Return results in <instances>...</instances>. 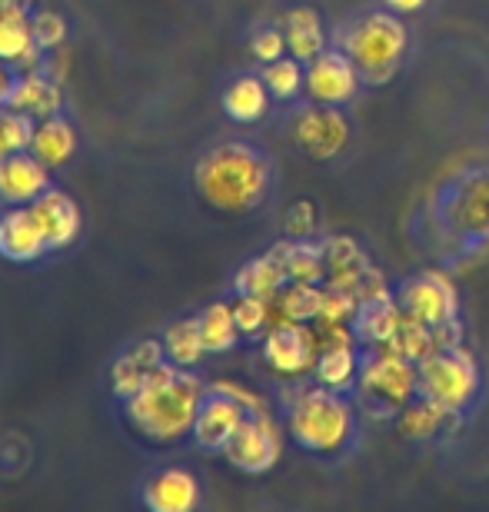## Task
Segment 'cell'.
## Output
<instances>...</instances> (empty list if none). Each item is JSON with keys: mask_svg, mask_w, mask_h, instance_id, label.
<instances>
[{"mask_svg": "<svg viewBox=\"0 0 489 512\" xmlns=\"http://www.w3.org/2000/svg\"><path fill=\"white\" fill-rule=\"evenodd\" d=\"M273 167L250 143H220L193 167V190L217 213H253L270 197Z\"/></svg>", "mask_w": 489, "mask_h": 512, "instance_id": "cell-1", "label": "cell"}, {"mask_svg": "<svg viewBox=\"0 0 489 512\" xmlns=\"http://www.w3.org/2000/svg\"><path fill=\"white\" fill-rule=\"evenodd\" d=\"M207 396L203 383L177 363H160L147 373L144 386L124 399L127 419L144 439L154 443H177L180 436L193 433V419Z\"/></svg>", "mask_w": 489, "mask_h": 512, "instance_id": "cell-2", "label": "cell"}, {"mask_svg": "<svg viewBox=\"0 0 489 512\" xmlns=\"http://www.w3.org/2000/svg\"><path fill=\"white\" fill-rule=\"evenodd\" d=\"M353 433V409L336 396V389L310 386L290 406V436L310 453H336Z\"/></svg>", "mask_w": 489, "mask_h": 512, "instance_id": "cell-3", "label": "cell"}, {"mask_svg": "<svg viewBox=\"0 0 489 512\" xmlns=\"http://www.w3.org/2000/svg\"><path fill=\"white\" fill-rule=\"evenodd\" d=\"M406 50V27L396 14L386 10H373V14L360 17L346 34V54L353 57V64L360 67V77L370 84H386L400 57Z\"/></svg>", "mask_w": 489, "mask_h": 512, "instance_id": "cell-4", "label": "cell"}, {"mask_svg": "<svg viewBox=\"0 0 489 512\" xmlns=\"http://www.w3.org/2000/svg\"><path fill=\"white\" fill-rule=\"evenodd\" d=\"M416 380H420L423 396L460 413L480 393V366L470 350L450 346V350H433L426 360L416 363Z\"/></svg>", "mask_w": 489, "mask_h": 512, "instance_id": "cell-5", "label": "cell"}, {"mask_svg": "<svg viewBox=\"0 0 489 512\" xmlns=\"http://www.w3.org/2000/svg\"><path fill=\"white\" fill-rule=\"evenodd\" d=\"M416 389H420L416 363L393 350H383V346L360 370V399L373 413H400Z\"/></svg>", "mask_w": 489, "mask_h": 512, "instance_id": "cell-6", "label": "cell"}, {"mask_svg": "<svg viewBox=\"0 0 489 512\" xmlns=\"http://www.w3.org/2000/svg\"><path fill=\"white\" fill-rule=\"evenodd\" d=\"M280 453H283V436L280 426L270 419V413H247L233 439L223 446V456L230 459V466H237L240 473L250 476L270 473L280 463Z\"/></svg>", "mask_w": 489, "mask_h": 512, "instance_id": "cell-7", "label": "cell"}, {"mask_svg": "<svg viewBox=\"0 0 489 512\" xmlns=\"http://www.w3.org/2000/svg\"><path fill=\"white\" fill-rule=\"evenodd\" d=\"M396 303L403 306L406 316L420 320L426 326H440L453 316H460V300H456V286L446 273H420L406 280L396 290Z\"/></svg>", "mask_w": 489, "mask_h": 512, "instance_id": "cell-8", "label": "cell"}, {"mask_svg": "<svg viewBox=\"0 0 489 512\" xmlns=\"http://www.w3.org/2000/svg\"><path fill=\"white\" fill-rule=\"evenodd\" d=\"M346 140H350V124L336 107L330 104H313L303 107L293 117V143L307 153L310 160H333L336 153H343Z\"/></svg>", "mask_w": 489, "mask_h": 512, "instance_id": "cell-9", "label": "cell"}, {"mask_svg": "<svg viewBox=\"0 0 489 512\" xmlns=\"http://www.w3.org/2000/svg\"><path fill=\"white\" fill-rule=\"evenodd\" d=\"M360 67L353 64V57L346 50H323L320 57H313L307 64V80L303 90L310 94L313 104H350L360 90Z\"/></svg>", "mask_w": 489, "mask_h": 512, "instance_id": "cell-10", "label": "cell"}, {"mask_svg": "<svg viewBox=\"0 0 489 512\" xmlns=\"http://www.w3.org/2000/svg\"><path fill=\"white\" fill-rule=\"evenodd\" d=\"M320 346L310 323H273L263 340V360L280 376H303L317 366Z\"/></svg>", "mask_w": 489, "mask_h": 512, "instance_id": "cell-11", "label": "cell"}, {"mask_svg": "<svg viewBox=\"0 0 489 512\" xmlns=\"http://www.w3.org/2000/svg\"><path fill=\"white\" fill-rule=\"evenodd\" d=\"M243 419H247V406L230 393H223V389L210 386L197 409V419H193V439L203 449H223L240 429Z\"/></svg>", "mask_w": 489, "mask_h": 512, "instance_id": "cell-12", "label": "cell"}, {"mask_svg": "<svg viewBox=\"0 0 489 512\" xmlns=\"http://www.w3.org/2000/svg\"><path fill=\"white\" fill-rule=\"evenodd\" d=\"M50 190L47 163L34 157L30 150L10 153L0 160V200L10 207H30L37 197Z\"/></svg>", "mask_w": 489, "mask_h": 512, "instance_id": "cell-13", "label": "cell"}, {"mask_svg": "<svg viewBox=\"0 0 489 512\" xmlns=\"http://www.w3.org/2000/svg\"><path fill=\"white\" fill-rule=\"evenodd\" d=\"M323 256H326V286L350 293L353 300H356V293H360L366 273L373 270V263L366 260V253L360 250V243H356L353 237H343V233H336V237L323 240ZM356 303H360V300H356Z\"/></svg>", "mask_w": 489, "mask_h": 512, "instance_id": "cell-14", "label": "cell"}, {"mask_svg": "<svg viewBox=\"0 0 489 512\" xmlns=\"http://www.w3.org/2000/svg\"><path fill=\"white\" fill-rule=\"evenodd\" d=\"M50 247L30 207H14L0 217V256L10 263H34Z\"/></svg>", "mask_w": 489, "mask_h": 512, "instance_id": "cell-15", "label": "cell"}, {"mask_svg": "<svg viewBox=\"0 0 489 512\" xmlns=\"http://www.w3.org/2000/svg\"><path fill=\"white\" fill-rule=\"evenodd\" d=\"M30 210H34L40 230H44L50 250H64L80 237V207L67 193L50 187L44 197H37L30 203Z\"/></svg>", "mask_w": 489, "mask_h": 512, "instance_id": "cell-16", "label": "cell"}, {"mask_svg": "<svg viewBox=\"0 0 489 512\" xmlns=\"http://www.w3.org/2000/svg\"><path fill=\"white\" fill-rule=\"evenodd\" d=\"M144 506L154 512H193L200 506V483L187 469H160L144 483Z\"/></svg>", "mask_w": 489, "mask_h": 512, "instance_id": "cell-17", "label": "cell"}, {"mask_svg": "<svg viewBox=\"0 0 489 512\" xmlns=\"http://www.w3.org/2000/svg\"><path fill=\"white\" fill-rule=\"evenodd\" d=\"M160 363H167L163 340H140L134 350L117 356L114 366H110V386H114V396L130 399L140 386H144L147 373L157 370Z\"/></svg>", "mask_w": 489, "mask_h": 512, "instance_id": "cell-18", "label": "cell"}, {"mask_svg": "<svg viewBox=\"0 0 489 512\" xmlns=\"http://www.w3.org/2000/svg\"><path fill=\"white\" fill-rule=\"evenodd\" d=\"M403 323V306L396 303V296H383V300H370V303H360V310L353 316V333H356V343H366V346H386L396 336Z\"/></svg>", "mask_w": 489, "mask_h": 512, "instance_id": "cell-19", "label": "cell"}, {"mask_svg": "<svg viewBox=\"0 0 489 512\" xmlns=\"http://www.w3.org/2000/svg\"><path fill=\"white\" fill-rule=\"evenodd\" d=\"M60 87L54 80H47L44 74H24L17 77L14 84V94H10L7 107L10 110H20V114L34 117V120H47V117H57L60 114Z\"/></svg>", "mask_w": 489, "mask_h": 512, "instance_id": "cell-20", "label": "cell"}, {"mask_svg": "<svg viewBox=\"0 0 489 512\" xmlns=\"http://www.w3.org/2000/svg\"><path fill=\"white\" fill-rule=\"evenodd\" d=\"M270 90L263 84V77H237L223 90V114L233 124H257L267 117L270 110Z\"/></svg>", "mask_w": 489, "mask_h": 512, "instance_id": "cell-21", "label": "cell"}, {"mask_svg": "<svg viewBox=\"0 0 489 512\" xmlns=\"http://www.w3.org/2000/svg\"><path fill=\"white\" fill-rule=\"evenodd\" d=\"M273 256L283 263L290 283H313L320 286L326 283V256H323V243H310V240H287L273 247Z\"/></svg>", "mask_w": 489, "mask_h": 512, "instance_id": "cell-22", "label": "cell"}, {"mask_svg": "<svg viewBox=\"0 0 489 512\" xmlns=\"http://www.w3.org/2000/svg\"><path fill=\"white\" fill-rule=\"evenodd\" d=\"M283 34H287L290 57H297L300 64H310L313 57H320L326 50L320 14L313 7H293L287 14V30Z\"/></svg>", "mask_w": 489, "mask_h": 512, "instance_id": "cell-23", "label": "cell"}, {"mask_svg": "<svg viewBox=\"0 0 489 512\" xmlns=\"http://www.w3.org/2000/svg\"><path fill=\"white\" fill-rule=\"evenodd\" d=\"M460 413H453V409H446L443 403H436V399L423 396V399H410L400 413H396V426H400V433L406 439H430L436 436L440 429H446L453 423V419Z\"/></svg>", "mask_w": 489, "mask_h": 512, "instance_id": "cell-24", "label": "cell"}, {"mask_svg": "<svg viewBox=\"0 0 489 512\" xmlns=\"http://www.w3.org/2000/svg\"><path fill=\"white\" fill-rule=\"evenodd\" d=\"M74 150H77V130L70 127L64 117L37 120L34 143H30L34 157L44 160L47 167H64V163L74 157Z\"/></svg>", "mask_w": 489, "mask_h": 512, "instance_id": "cell-25", "label": "cell"}, {"mask_svg": "<svg viewBox=\"0 0 489 512\" xmlns=\"http://www.w3.org/2000/svg\"><path fill=\"white\" fill-rule=\"evenodd\" d=\"M287 270H283V263L273 256V250L267 256H257V260L243 263L237 280H233V286H237V293L243 296H260V300H273L283 286H287Z\"/></svg>", "mask_w": 489, "mask_h": 512, "instance_id": "cell-26", "label": "cell"}, {"mask_svg": "<svg viewBox=\"0 0 489 512\" xmlns=\"http://www.w3.org/2000/svg\"><path fill=\"white\" fill-rule=\"evenodd\" d=\"M37 40H34V27H30L27 14H17V10H0V60L4 64H24L30 67L37 57Z\"/></svg>", "mask_w": 489, "mask_h": 512, "instance_id": "cell-27", "label": "cell"}, {"mask_svg": "<svg viewBox=\"0 0 489 512\" xmlns=\"http://www.w3.org/2000/svg\"><path fill=\"white\" fill-rule=\"evenodd\" d=\"M270 306H277V323H317L323 310V286L287 283Z\"/></svg>", "mask_w": 489, "mask_h": 512, "instance_id": "cell-28", "label": "cell"}, {"mask_svg": "<svg viewBox=\"0 0 489 512\" xmlns=\"http://www.w3.org/2000/svg\"><path fill=\"white\" fill-rule=\"evenodd\" d=\"M163 350H167V360L190 370L203 360L207 346H203V333H200V320H177L167 326L163 333Z\"/></svg>", "mask_w": 489, "mask_h": 512, "instance_id": "cell-29", "label": "cell"}, {"mask_svg": "<svg viewBox=\"0 0 489 512\" xmlns=\"http://www.w3.org/2000/svg\"><path fill=\"white\" fill-rule=\"evenodd\" d=\"M197 320H200V333H203L207 353H227L237 346L240 330H237V320H233V306L213 303L197 316Z\"/></svg>", "mask_w": 489, "mask_h": 512, "instance_id": "cell-30", "label": "cell"}, {"mask_svg": "<svg viewBox=\"0 0 489 512\" xmlns=\"http://www.w3.org/2000/svg\"><path fill=\"white\" fill-rule=\"evenodd\" d=\"M313 373H317V383L326 386V389H346L353 380H356V353L353 346H336V350H323L317 356V366H313Z\"/></svg>", "mask_w": 489, "mask_h": 512, "instance_id": "cell-31", "label": "cell"}, {"mask_svg": "<svg viewBox=\"0 0 489 512\" xmlns=\"http://www.w3.org/2000/svg\"><path fill=\"white\" fill-rule=\"evenodd\" d=\"M383 350H393V353L406 356V360L420 363V360H426V356H430V353L436 350L433 326H426V323L413 320V316H406V313H403L400 330H396V336L383 346Z\"/></svg>", "mask_w": 489, "mask_h": 512, "instance_id": "cell-32", "label": "cell"}, {"mask_svg": "<svg viewBox=\"0 0 489 512\" xmlns=\"http://www.w3.org/2000/svg\"><path fill=\"white\" fill-rule=\"evenodd\" d=\"M34 130H37L34 117L20 114V110H10V107H0V160L10 157V153L30 150Z\"/></svg>", "mask_w": 489, "mask_h": 512, "instance_id": "cell-33", "label": "cell"}, {"mask_svg": "<svg viewBox=\"0 0 489 512\" xmlns=\"http://www.w3.org/2000/svg\"><path fill=\"white\" fill-rule=\"evenodd\" d=\"M263 84L277 100H293L303 90V80H307V70L300 67V60H273V64L263 67Z\"/></svg>", "mask_w": 489, "mask_h": 512, "instance_id": "cell-34", "label": "cell"}, {"mask_svg": "<svg viewBox=\"0 0 489 512\" xmlns=\"http://www.w3.org/2000/svg\"><path fill=\"white\" fill-rule=\"evenodd\" d=\"M270 300H260V296H243L237 293V303H233V320H237L240 336H260L270 323Z\"/></svg>", "mask_w": 489, "mask_h": 512, "instance_id": "cell-35", "label": "cell"}, {"mask_svg": "<svg viewBox=\"0 0 489 512\" xmlns=\"http://www.w3.org/2000/svg\"><path fill=\"white\" fill-rule=\"evenodd\" d=\"M30 27H34V40L40 50L60 47L67 37V20L57 14V10H40V14L30 17Z\"/></svg>", "mask_w": 489, "mask_h": 512, "instance_id": "cell-36", "label": "cell"}, {"mask_svg": "<svg viewBox=\"0 0 489 512\" xmlns=\"http://www.w3.org/2000/svg\"><path fill=\"white\" fill-rule=\"evenodd\" d=\"M283 230H287L290 240H310L313 230H317V207L310 200L290 203L287 213H283Z\"/></svg>", "mask_w": 489, "mask_h": 512, "instance_id": "cell-37", "label": "cell"}, {"mask_svg": "<svg viewBox=\"0 0 489 512\" xmlns=\"http://www.w3.org/2000/svg\"><path fill=\"white\" fill-rule=\"evenodd\" d=\"M356 310H360V303H356L350 293L333 290V286H323V310H320V320H326V323H353Z\"/></svg>", "mask_w": 489, "mask_h": 512, "instance_id": "cell-38", "label": "cell"}, {"mask_svg": "<svg viewBox=\"0 0 489 512\" xmlns=\"http://www.w3.org/2000/svg\"><path fill=\"white\" fill-rule=\"evenodd\" d=\"M250 50L260 64H273V60H280L283 54H287V34H283V30H273V27L260 30V34L253 37Z\"/></svg>", "mask_w": 489, "mask_h": 512, "instance_id": "cell-39", "label": "cell"}, {"mask_svg": "<svg viewBox=\"0 0 489 512\" xmlns=\"http://www.w3.org/2000/svg\"><path fill=\"white\" fill-rule=\"evenodd\" d=\"M433 340H436V350H450V346H463V323L460 316L446 320L440 326H433Z\"/></svg>", "mask_w": 489, "mask_h": 512, "instance_id": "cell-40", "label": "cell"}, {"mask_svg": "<svg viewBox=\"0 0 489 512\" xmlns=\"http://www.w3.org/2000/svg\"><path fill=\"white\" fill-rule=\"evenodd\" d=\"M217 389H223V393H230L233 399H240L243 406H247V413H267V403L257 396V393H250V389H243L237 383H213Z\"/></svg>", "mask_w": 489, "mask_h": 512, "instance_id": "cell-41", "label": "cell"}, {"mask_svg": "<svg viewBox=\"0 0 489 512\" xmlns=\"http://www.w3.org/2000/svg\"><path fill=\"white\" fill-rule=\"evenodd\" d=\"M14 84H17V77L10 74V67L0 60V107H7L10 94H14Z\"/></svg>", "mask_w": 489, "mask_h": 512, "instance_id": "cell-42", "label": "cell"}, {"mask_svg": "<svg viewBox=\"0 0 489 512\" xmlns=\"http://www.w3.org/2000/svg\"><path fill=\"white\" fill-rule=\"evenodd\" d=\"M383 4L396 10V14H416V10L426 7V0H383Z\"/></svg>", "mask_w": 489, "mask_h": 512, "instance_id": "cell-43", "label": "cell"}, {"mask_svg": "<svg viewBox=\"0 0 489 512\" xmlns=\"http://www.w3.org/2000/svg\"><path fill=\"white\" fill-rule=\"evenodd\" d=\"M34 0H0V10H17V14H30Z\"/></svg>", "mask_w": 489, "mask_h": 512, "instance_id": "cell-44", "label": "cell"}]
</instances>
